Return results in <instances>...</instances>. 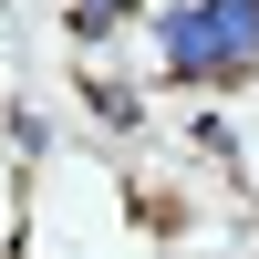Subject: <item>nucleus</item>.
<instances>
[{
	"mask_svg": "<svg viewBox=\"0 0 259 259\" xmlns=\"http://www.w3.org/2000/svg\"><path fill=\"white\" fill-rule=\"evenodd\" d=\"M145 52L166 62V83L239 94V83H259V0H166L145 21Z\"/></svg>",
	"mask_w": 259,
	"mask_h": 259,
	"instance_id": "nucleus-1",
	"label": "nucleus"
}]
</instances>
